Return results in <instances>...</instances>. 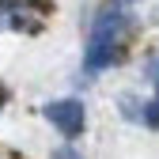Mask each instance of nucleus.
Returning <instances> with one entry per match:
<instances>
[{
    "instance_id": "4",
    "label": "nucleus",
    "mask_w": 159,
    "mask_h": 159,
    "mask_svg": "<svg viewBox=\"0 0 159 159\" xmlns=\"http://www.w3.org/2000/svg\"><path fill=\"white\" fill-rule=\"evenodd\" d=\"M11 159H23V155H19V152H11Z\"/></svg>"
},
{
    "instance_id": "1",
    "label": "nucleus",
    "mask_w": 159,
    "mask_h": 159,
    "mask_svg": "<svg viewBox=\"0 0 159 159\" xmlns=\"http://www.w3.org/2000/svg\"><path fill=\"white\" fill-rule=\"evenodd\" d=\"M46 117L61 129L65 136H76L84 133V106L76 102V98H61V102H49L46 106Z\"/></svg>"
},
{
    "instance_id": "2",
    "label": "nucleus",
    "mask_w": 159,
    "mask_h": 159,
    "mask_svg": "<svg viewBox=\"0 0 159 159\" xmlns=\"http://www.w3.org/2000/svg\"><path fill=\"white\" fill-rule=\"evenodd\" d=\"M53 159H84V155L72 152V148H57V152H53Z\"/></svg>"
},
{
    "instance_id": "3",
    "label": "nucleus",
    "mask_w": 159,
    "mask_h": 159,
    "mask_svg": "<svg viewBox=\"0 0 159 159\" xmlns=\"http://www.w3.org/2000/svg\"><path fill=\"white\" fill-rule=\"evenodd\" d=\"M4 102H8V91H4V87H0V110H4Z\"/></svg>"
}]
</instances>
